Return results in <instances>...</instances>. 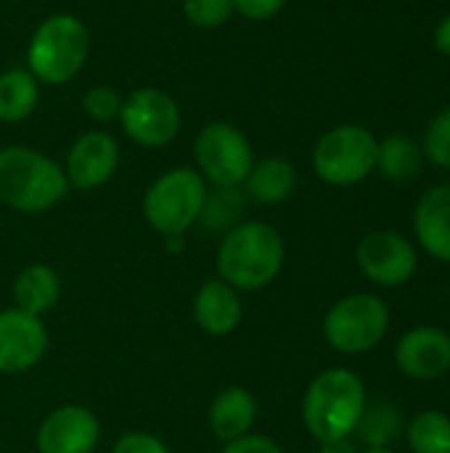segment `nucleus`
<instances>
[{
  "label": "nucleus",
  "instance_id": "nucleus-7",
  "mask_svg": "<svg viewBox=\"0 0 450 453\" xmlns=\"http://www.w3.org/2000/svg\"><path fill=\"white\" fill-rule=\"evenodd\" d=\"M390 332V308L382 297L358 292L337 300L324 316V337L342 356L374 350Z\"/></svg>",
  "mask_w": 450,
  "mask_h": 453
},
{
  "label": "nucleus",
  "instance_id": "nucleus-5",
  "mask_svg": "<svg viewBox=\"0 0 450 453\" xmlns=\"http://www.w3.org/2000/svg\"><path fill=\"white\" fill-rule=\"evenodd\" d=\"M207 191V180L194 167H172L146 188L141 202L143 218L167 239L183 236L194 223H199Z\"/></svg>",
  "mask_w": 450,
  "mask_h": 453
},
{
  "label": "nucleus",
  "instance_id": "nucleus-9",
  "mask_svg": "<svg viewBox=\"0 0 450 453\" xmlns=\"http://www.w3.org/2000/svg\"><path fill=\"white\" fill-rule=\"evenodd\" d=\"M119 125L125 135L141 149L170 146L183 127L178 101L162 88H135L122 98Z\"/></svg>",
  "mask_w": 450,
  "mask_h": 453
},
{
  "label": "nucleus",
  "instance_id": "nucleus-17",
  "mask_svg": "<svg viewBox=\"0 0 450 453\" xmlns=\"http://www.w3.org/2000/svg\"><path fill=\"white\" fill-rule=\"evenodd\" d=\"M207 419L217 441L233 443L252 433L257 422V398L247 388H225L210 403Z\"/></svg>",
  "mask_w": 450,
  "mask_h": 453
},
{
  "label": "nucleus",
  "instance_id": "nucleus-22",
  "mask_svg": "<svg viewBox=\"0 0 450 453\" xmlns=\"http://www.w3.org/2000/svg\"><path fill=\"white\" fill-rule=\"evenodd\" d=\"M422 167V149L408 135H390L379 143L377 170L390 180H408Z\"/></svg>",
  "mask_w": 450,
  "mask_h": 453
},
{
  "label": "nucleus",
  "instance_id": "nucleus-10",
  "mask_svg": "<svg viewBox=\"0 0 450 453\" xmlns=\"http://www.w3.org/2000/svg\"><path fill=\"white\" fill-rule=\"evenodd\" d=\"M361 273L377 287H403L416 276L419 257L414 244L395 231H374L355 250Z\"/></svg>",
  "mask_w": 450,
  "mask_h": 453
},
{
  "label": "nucleus",
  "instance_id": "nucleus-1",
  "mask_svg": "<svg viewBox=\"0 0 450 453\" xmlns=\"http://www.w3.org/2000/svg\"><path fill=\"white\" fill-rule=\"evenodd\" d=\"M286 247L281 234L260 220L233 226L217 250V279L231 284L236 292H255L273 284L281 273Z\"/></svg>",
  "mask_w": 450,
  "mask_h": 453
},
{
  "label": "nucleus",
  "instance_id": "nucleus-27",
  "mask_svg": "<svg viewBox=\"0 0 450 453\" xmlns=\"http://www.w3.org/2000/svg\"><path fill=\"white\" fill-rule=\"evenodd\" d=\"M427 159L443 170H450V109L440 111L438 117L430 119L424 130V143H422Z\"/></svg>",
  "mask_w": 450,
  "mask_h": 453
},
{
  "label": "nucleus",
  "instance_id": "nucleus-3",
  "mask_svg": "<svg viewBox=\"0 0 450 453\" xmlns=\"http://www.w3.org/2000/svg\"><path fill=\"white\" fill-rule=\"evenodd\" d=\"M366 388L350 369L321 372L302 398V419L308 433L321 441L350 438L366 411Z\"/></svg>",
  "mask_w": 450,
  "mask_h": 453
},
{
  "label": "nucleus",
  "instance_id": "nucleus-21",
  "mask_svg": "<svg viewBox=\"0 0 450 453\" xmlns=\"http://www.w3.org/2000/svg\"><path fill=\"white\" fill-rule=\"evenodd\" d=\"M406 441L414 453H450V417L438 409L416 414L406 427Z\"/></svg>",
  "mask_w": 450,
  "mask_h": 453
},
{
  "label": "nucleus",
  "instance_id": "nucleus-33",
  "mask_svg": "<svg viewBox=\"0 0 450 453\" xmlns=\"http://www.w3.org/2000/svg\"><path fill=\"white\" fill-rule=\"evenodd\" d=\"M361 453H395L393 449H366V451Z\"/></svg>",
  "mask_w": 450,
  "mask_h": 453
},
{
  "label": "nucleus",
  "instance_id": "nucleus-15",
  "mask_svg": "<svg viewBox=\"0 0 450 453\" xmlns=\"http://www.w3.org/2000/svg\"><path fill=\"white\" fill-rule=\"evenodd\" d=\"M414 234L430 257L450 263V183L422 194L414 210Z\"/></svg>",
  "mask_w": 450,
  "mask_h": 453
},
{
  "label": "nucleus",
  "instance_id": "nucleus-25",
  "mask_svg": "<svg viewBox=\"0 0 450 453\" xmlns=\"http://www.w3.org/2000/svg\"><path fill=\"white\" fill-rule=\"evenodd\" d=\"M233 0H183V16L191 27L217 29L233 19Z\"/></svg>",
  "mask_w": 450,
  "mask_h": 453
},
{
  "label": "nucleus",
  "instance_id": "nucleus-32",
  "mask_svg": "<svg viewBox=\"0 0 450 453\" xmlns=\"http://www.w3.org/2000/svg\"><path fill=\"white\" fill-rule=\"evenodd\" d=\"M321 453H358V451H355V443H353L350 438H339V441L321 443Z\"/></svg>",
  "mask_w": 450,
  "mask_h": 453
},
{
  "label": "nucleus",
  "instance_id": "nucleus-28",
  "mask_svg": "<svg viewBox=\"0 0 450 453\" xmlns=\"http://www.w3.org/2000/svg\"><path fill=\"white\" fill-rule=\"evenodd\" d=\"M111 453H170V449L151 433H125Z\"/></svg>",
  "mask_w": 450,
  "mask_h": 453
},
{
  "label": "nucleus",
  "instance_id": "nucleus-12",
  "mask_svg": "<svg viewBox=\"0 0 450 453\" xmlns=\"http://www.w3.org/2000/svg\"><path fill=\"white\" fill-rule=\"evenodd\" d=\"M119 167V143L106 130H88L82 133L66 154V180L72 188L93 191L106 186Z\"/></svg>",
  "mask_w": 450,
  "mask_h": 453
},
{
  "label": "nucleus",
  "instance_id": "nucleus-31",
  "mask_svg": "<svg viewBox=\"0 0 450 453\" xmlns=\"http://www.w3.org/2000/svg\"><path fill=\"white\" fill-rule=\"evenodd\" d=\"M435 48L450 58V13L435 27Z\"/></svg>",
  "mask_w": 450,
  "mask_h": 453
},
{
  "label": "nucleus",
  "instance_id": "nucleus-2",
  "mask_svg": "<svg viewBox=\"0 0 450 453\" xmlns=\"http://www.w3.org/2000/svg\"><path fill=\"white\" fill-rule=\"evenodd\" d=\"M69 191L64 165L29 146L0 149V202L24 215L56 207Z\"/></svg>",
  "mask_w": 450,
  "mask_h": 453
},
{
  "label": "nucleus",
  "instance_id": "nucleus-8",
  "mask_svg": "<svg viewBox=\"0 0 450 453\" xmlns=\"http://www.w3.org/2000/svg\"><path fill=\"white\" fill-rule=\"evenodd\" d=\"M196 173L210 180L215 188H239L244 186L255 159V149L244 130L231 122H210L199 130L194 141Z\"/></svg>",
  "mask_w": 450,
  "mask_h": 453
},
{
  "label": "nucleus",
  "instance_id": "nucleus-11",
  "mask_svg": "<svg viewBox=\"0 0 450 453\" xmlns=\"http://www.w3.org/2000/svg\"><path fill=\"white\" fill-rule=\"evenodd\" d=\"M101 441V422L88 406H58L37 427V453H93Z\"/></svg>",
  "mask_w": 450,
  "mask_h": 453
},
{
  "label": "nucleus",
  "instance_id": "nucleus-13",
  "mask_svg": "<svg viewBox=\"0 0 450 453\" xmlns=\"http://www.w3.org/2000/svg\"><path fill=\"white\" fill-rule=\"evenodd\" d=\"M48 350V329L32 313L19 308L0 311V374L34 369Z\"/></svg>",
  "mask_w": 450,
  "mask_h": 453
},
{
  "label": "nucleus",
  "instance_id": "nucleus-24",
  "mask_svg": "<svg viewBox=\"0 0 450 453\" xmlns=\"http://www.w3.org/2000/svg\"><path fill=\"white\" fill-rule=\"evenodd\" d=\"M244 212V194L239 188H215L212 194L207 191L199 223L207 231H231L239 226V218Z\"/></svg>",
  "mask_w": 450,
  "mask_h": 453
},
{
  "label": "nucleus",
  "instance_id": "nucleus-30",
  "mask_svg": "<svg viewBox=\"0 0 450 453\" xmlns=\"http://www.w3.org/2000/svg\"><path fill=\"white\" fill-rule=\"evenodd\" d=\"M223 453H284L281 451V446L276 443V441H271V438H265V435H244V438H239V441H233V443H225V451Z\"/></svg>",
  "mask_w": 450,
  "mask_h": 453
},
{
  "label": "nucleus",
  "instance_id": "nucleus-23",
  "mask_svg": "<svg viewBox=\"0 0 450 453\" xmlns=\"http://www.w3.org/2000/svg\"><path fill=\"white\" fill-rule=\"evenodd\" d=\"M355 433L366 443V449H390L403 433V417L393 403L366 406Z\"/></svg>",
  "mask_w": 450,
  "mask_h": 453
},
{
  "label": "nucleus",
  "instance_id": "nucleus-16",
  "mask_svg": "<svg viewBox=\"0 0 450 453\" xmlns=\"http://www.w3.org/2000/svg\"><path fill=\"white\" fill-rule=\"evenodd\" d=\"M194 319L212 337H225L236 332L244 319V305L239 292L223 279L204 281L194 297Z\"/></svg>",
  "mask_w": 450,
  "mask_h": 453
},
{
  "label": "nucleus",
  "instance_id": "nucleus-19",
  "mask_svg": "<svg viewBox=\"0 0 450 453\" xmlns=\"http://www.w3.org/2000/svg\"><path fill=\"white\" fill-rule=\"evenodd\" d=\"M244 188L257 204H281L297 188V170L284 157H265L252 165Z\"/></svg>",
  "mask_w": 450,
  "mask_h": 453
},
{
  "label": "nucleus",
  "instance_id": "nucleus-18",
  "mask_svg": "<svg viewBox=\"0 0 450 453\" xmlns=\"http://www.w3.org/2000/svg\"><path fill=\"white\" fill-rule=\"evenodd\" d=\"M13 300L16 308L32 316L50 313L61 300V279L58 273L45 263H32L24 271H19L13 281Z\"/></svg>",
  "mask_w": 450,
  "mask_h": 453
},
{
  "label": "nucleus",
  "instance_id": "nucleus-6",
  "mask_svg": "<svg viewBox=\"0 0 450 453\" xmlns=\"http://www.w3.org/2000/svg\"><path fill=\"white\" fill-rule=\"evenodd\" d=\"M379 141L363 125H337L313 149L316 175L337 188L355 186L377 170Z\"/></svg>",
  "mask_w": 450,
  "mask_h": 453
},
{
  "label": "nucleus",
  "instance_id": "nucleus-29",
  "mask_svg": "<svg viewBox=\"0 0 450 453\" xmlns=\"http://www.w3.org/2000/svg\"><path fill=\"white\" fill-rule=\"evenodd\" d=\"M289 0H233V8L247 21H268L284 11Z\"/></svg>",
  "mask_w": 450,
  "mask_h": 453
},
{
  "label": "nucleus",
  "instance_id": "nucleus-14",
  "mask_svg": "<svg viewBox=\"0 0 450 453\" xmlns=\"http://www.w3.org/2000/svg\"><path fill=\"white\" fill-rule=\"evenodd\" d=\"M398 369L416 382H432L450 372V334L438 326L408 329L395 348Z\"/></svg>",
  "mask_w": 450,
  "mask_h": 453
},
{
  "label": "nucleus",
  "instance_id": "nucleus-4",
  "mask_svg": "<svg viewBox=\"0 0 450 453\" xmlns=\"http://www.w3.org/2000/svg\"><path fill=\"white\" fill-rule=\"evenodd\" d=\"M90 56V32L74 13H53L42 19L27 45V69L40 85H66Z\"/></svg>",
  "mask_w": 450,
  "mask_h": 453
},
{
  "label": "nucleus",
  "instance_id": "nucleus-26",
  "mask_svg": "<svg viewBox=\"0 0 450 453\" xmlns=\"http://www.w3.org/2000/svg\"><path fill=\"white\" fill-rule=\"evenodd\" d=\"M122 98L114 88L109 85H93L88 88V93L82 96V111L98 122V125H106V122H114L119 119V111H122Z\"/></svg>",
  "mask_w": 450,
  "mask_h": 453
},
{
  "label": "nucleus",
  "instance_id": "nucleus-20",
  "mask_svg": "<svg viewBox=\"0 0 450 453\" xmlns=\"http://www.w3.org/2000/svg\"><path fill=\"white\" fill-rule=\"evenodd\" d=\"M40 104V82L24 66L0 72V122L19 125L34 114Z\"/></svg>",
  "mask_w": 450,
  "mask_h": 453
}]
</instances>
